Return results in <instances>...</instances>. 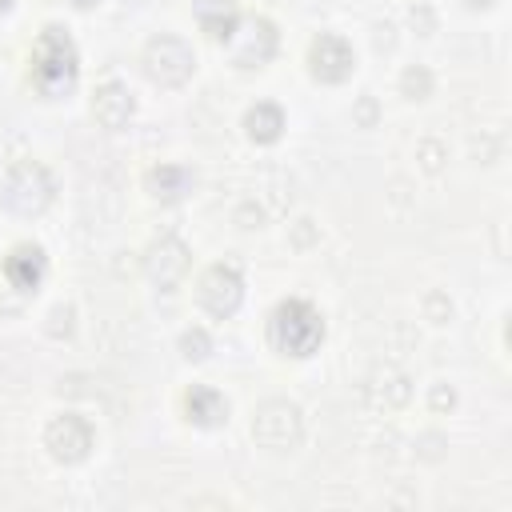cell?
Returning a JSON list of instances; mask_svg holds the SVG:
<instances>
[{"label":"cell","instance_id":"cell-8","mask_svg":"<svg viewBox=\"0 0 512 512\" xmlns=\"http://www.w3.org/2000/svg\"><path fill=\"white\" fill-rule=\"evenodd\" d=\"M92 444H96V432H92L88 416H80V412H60L44 428V448H48V456L56 464H80V460H88Z\"/></svg>","mask_w":512,"mask_h":512},{"label":"cell","instance_id":"cell-10","mask_svg":"<svg viewBox=\"0 0 512 512\" xmlns=\"http://www.w3.org/2000/svg\"><path fill=\"white\" fill-rule=\"evenodd\" d=\"M0 272H4L8 288H16L20 296H32L48 276V252L40 244H32V240H20V244H12L4 252Z\"/></svg>","mask_w":512,"mask_h":512},{"label":"cell","instance_id":"cell-5","mask_svg":"<svg viewBox=\"0 0 512 512\" xmlns=\"http://www.w3.org/2000/svg\"><path fill=\"white\" fill-rule=\"evenodd\" d=\"M304 436V412L300 404L284 400V396H272L264 400L256 412H252V440L264 448V452H292Z\"/></svg>","mask_w":512,"mask_h":512},{"label":"cell","instance_id":"cell-14","mask_svg":"<svg viewBox=\"0 0 512 512\" xmlns=\"http://www.w3.org/2000/svg\"><path fill=\"white\" fill-rule=\"evenodd\" d=\"M192 20L208 40L228 44L244 12H240V0H192Z\"/></svg>","mask_w":512,"mask_h":512},{"label":"cell","instance_id":"cell-20","mask_svg":"<svg viewBox=\"0 0 512 512\" xmlns=\"http://www.w3.org/2000/svg\"><path fill=\"white\" fill-rule=\"evenodd\" d=\"M72 4H76V8H92L96 0H72Z\"/></svg>","mask_w":512,"mask_h":512},{"label":"cell","instance_id":"cell-19","mask_svg":"<svg viewBox=\"0 0 512 512\" xmlns=\"http://www.w3.org/2000/svg\"><path fill=\"white\" fill-rule=\"evenodd\" d=\"M468 8H492V4H500V0H464Z\"/></svg>","mask_w":512,"mask_h":512},{"label":"cell","instance_id":"cell-1","mask_svg":"<svg viewBox=\"0 0 512 512\" xmlns=\"http://www.w3.org/2000/svg\"><path fill=\"white\" fill-rule=\"evenodd\" d=\"M80 80V52L64 24H44L28 52V84L44 100H60Z\"/></svg>","mask_w":512,"mask_h":512},{"label":"cell","instance_id":"cell-15","mask_svg":"<svg viewBox=\"0 0 512 512\" xmlns=\"http://www.w3.org/2000/svg\"><path fill=\"white\" fill-rule=\"evenodd\" d=\"M196 188V172L188 164H152L144 172V192L160 204H176Z\"/></svg>","mask_w":512,"mask_h":512},{"label":"cell","instance_id":"cell-11","mask_svg":"<svg viewBox=\"0 0 512 512\" xmlns=\"http://www.w3.org/2000/svg\"><path fill=\"white\" fill-rule=\"evenodd\" d=\"M144 272L160 292H172L188 272V248L176 236H160L144 252Z\"/></svg>","mask_w":512,"mask_h":512},{"label":"cell","instance_id":"cell-13","mask_svg":"<svg viewBox=\"0 0 512 512\" xmlns=\"http://www.w3.org/2000/svg\"><path fill=\"white\" fill-rule=\"evenodd\" d=\"M132 112H136V100H132V92H128L120 80L96 84V92H92V120H96L100 128L120 132V128H128Z\"/></svg>","mask_w":512,"mask_h":512},{"label":"cell","instance_id":"cell-4","mask_svg":"<svg viewBox=\"0 0 512 512\" xmlns=\"http://www.w3.org/2000/svg\"><path fill=\"white\" fill-rule=\"evenodd\" d=\"M140 64H144V72H148L152 84H160V88H180V84H188L192 72H196V52H192L188 40H180V36H172V32H160V36H152V40L144 44Z\"/></svg>","mask_w":512,"mask_h":512},{"label":"cell","instance_id":"cell-3","mask_svg":"<svg viewBox=\"0 0 512 512\" xmlns=\"http://www.w3.org/2000/svg\"><path fill=\"white\" fill-rule=\"evenodd\" d=\"M56 196V180L52 172L40 164V160H16L8 172H4V184H0V200L8 212L16 216H40Z\"/></svg>","mask_w":512,"mask_h":512},{"label":"cell","instance_id":"cell-7","mask_svg":"<svg viewBox=\"0 0 512 512\" xmlns=\"http://www.w3.org/2000/svg\"><path fill=\"white\" fill-rule=\"evenodd\" d=\"M224 48H228L236 68H244V72L248 68H264L280 48V32H276V24L268 16H244Z\"/></svg>","mask_w":512,"mask_h":512},{"label":"cell","instance_id":"cell-2","mask_svg":"<svg viewBox=\"0 0 512 512\" xmlns=\"http://www.w3.org/2000/svg\"><path fill=\"white\" fill-rule=\"evenodd\" d=\"M264 336H268V348L284 360H308L320 352L324 336H328V324H324V312L304 300V296H284L268 320H264Z\"/></svg>","mask_w":512,"mask_h":512},{"label":"cell","instance_id":"cell-16","mask_svg":"<svg viewBox=\"0 0 512 512\" xmlns=\"http://www.w3.org/2000/svg\"><path fill=\"white\" fill-rule=\"evenodd\" d=\"M244 136L252 144H276L284 136V112L280 104L272 100H256L248 112H244Z\"/></svg>","mask_w":512,"mask_h":512},{"label":"cell","instance_id":"cell-6","mask_svg":"<svg viewBox=\"0 0 512 512\" xmlns=\"http://www.w3.org/2000/svg\"><path fill=\"white\" fill-rule=\"evenodd\" d=\"M196 300H200V308H204L212 320L236 316V308L244 304V276H240V268L228 264V260L208 264V268L200 272V280H196Z\"/></svg>","mask_w":512,"mask_h":512},{"label":"cell","instance_id":"cell-18","mask_svg":"<svg viewBox=\"0 0 512 512\" xmlns=\"http://www.w3.org/2000/svg\"><path fill=\"white\" fill-rule=\"evenodd\" d=\"M400 88H404V96H408V100H424V96H428V88H432V76H428L424 68H408V72L400 76Z\"/></svg>","mask_w":512,"mask_h":512},{"label":"cell","instance_id":"cell-21","mask_svg":"<svg viewBox=\"0 0 512 512\" xmlns=\"http://www.w3.org/2000/svg\"><path fill=\"white\" fill-rule=\"evenodd\" d=\"M8 8H12V0H0V16H4V12H8Z\"/></svg>","mask_w":512,"mask_h":512},{"label":"cell","instance_id":"cell-17","mask_svg":"<svg viewBox=\"0 0 512 512\" xmlns=\"http://www.w3.org/2000/svg\"><path fill=\"white\" fill-rule=\"evenodd\" d=\"M208 348H212V340H208L204 328H188V332L180 336V352H184V360H204Z\"/></svg>","mask_w":512,"mask_h":512},{"label":"cell","instance_id":"cell-12","mask_svg":"<svg viewBox=\"0 0 512 512\" xmlns=\"http://www.w3.org/2000/svg\"><path fill=\"white\" fill-rule=\"evenodd\" d=\"M228 396L212 384H188L180 392V416L192 424V428H220L228 424Z\"/></svg>","mask_w":512,"mask_h":512},{"label":"cell","instance_id":"cell-9","mask_svg":"<svg viewBox=\"0 0 512 512\" xmlns=\"http://www.w3.org/2000/svg\"><path fill=\"white\" fill-rule=\"evenodd\" d=\"M308 76L316 84H344L356 72V48L340 32H320L308 44Z\"/></svg>","mask_w":512,"mask_h":512}]
</instances>
